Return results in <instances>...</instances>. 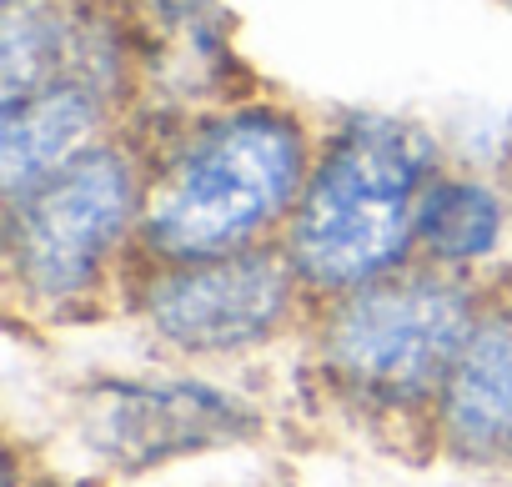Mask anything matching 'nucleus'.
Wrapping results in <instances>:
<instances>
[{
  "mask_svg": "<svg viewBox=\"0 0 512 487\" xmlns=\"http://www.w3.org/2000/svg\"><path fill=\"white\" fill-rule=\"evenodd\" d=\"M76 61H81V31L61 6H51V0H11L6 36H0L6 101H21L66 76H86V71H71Z\"/></svg>",
  "mask_w": 512,
  "mask_h": 487,
  "instance_id": "10",
  "label": "nucleus"
},
{
  "mask_svg": "<svg viewBox=\"0 0 512 487\" xmlns=\"http://www.w3.org/2000/svg\"><path fill=\"white\" fill-rule=\"evenodd\" d=\"M106 86L96 76H66L51 81L21 101H6L0 116V181L6 196H26L36 181L91 151V136L101 126V96Z\"/></svg>",
  "mask_w": 512,
  "mask_h": 487,
  "instance_id": "8",
  "label": "nucleus"
},
{
  "mask_svg": "<svg viewBox=\"0 0 512 487\" xmlns=\"http://www.w3.org/2000/svg\"><path fill=\"white\" fill-rule=\"evenodd\" d=\"M251 427L256 412L206 382H106L81 407L86 442L126 472L236 442Z\"/></svg>",
  "mask_w": 512,
  "mask_h": 487,
  "instance_id": "6",
  "label": "nucleus"
},
{
  "mask_svg": "<svg viewBox=\"0 0 512 487\" xmlns=\"http://www.w3.org/2000/svg\"><path fill=\"white\" fill-rule=\"evenodd\" d=\"M141 186L126 156L91 146L11 206V267L36 302H76L96 287L131 221Z\"/></svg>",
  "mask_w": 512,
  "mask_h": 487,
  "instance_id": "4",
  "label": "nucleus"
},
{
  "mask_svg": "<svg viewBox=\"0 0 512 487\" xmlns=\"http://www.w3.org/2000/svg\"><path fill=\"white\" fill-rule=\"evenodd\" d=\"M432 146L407 121H352L312 166L292 211L287 257L307 287L357 292L392 277L417 241V206L432 186Z\"/></svg>",
  "mask_w": 512,
  "mask_h": 487,
  "instance_id": "2",
  "label": "nucleus"
},
{
  "mask_svg": "<svg viewBox=\"0 0 512 487\" xmlns=\"http://www.w3.org/2000/svg\"><path fill=\"white\" fill-rule=\"evenodd\" d=\"M297 282L292 257L251 247L206 262H171V272H161L146 292V322L181 352H241L287 322Z\"/></svg>",
  "mask_w": 512,
  "mask_h": 487,
  "instance_id": "5",
  "label": "nucleus"
},
{
  "mask_svg": "<svg viewBox=\"0 0 512 487\" xmlns=\"http://www.w3.org/2000/svg\"><path fill=\"white\" fill-rule=\"evenodd\" d=\"M307 136L292 116L241 106L196 126L161 166L141 206V236L161 262L246 252L307 186Z\"/></svg>",
  "mask_w": 512,
  "mask_h": 487,
  "instance_id": "1",
  "label": "nucleus"
},
{
  "mask_svg": "<svg viewBox=\"0 0 512 487\" xmlns=\"http://www.w3.org/2000/svg\"><path fill=\"white\" fill-rule=\"evenodd\" d=\"M502 196L487 181H467V176H442L422 191L417 206V247L437 262V267H462V262H482L497 252L502 241Z\"/></svg>",
  "mask_w": 512,
  "mask_h": 487,
  "instance_id": "9",
  "label": "nucleus"
},
{
  "mask_svg": "<svg viewBox=\"0 0 512 487\" xmlns=\"http://www.w3.org/2000/svg\"><path fill=\"white\" fill-rule=\"evenodd\" d=\"M472 322V297L447 277H377L342 292L322 357L347 392L382 407H407L442 392Z\"/></svg>",
  "mask_w": 512,
  "mask_h": 487,
  "instance_id": "3",
  "label": "nucleus"
},
{
  "mask_svg": "<svg viewBox=\"0 0 512 487\" xmlns=\"http://www.w3.org/2000/svg\"><path fill=\"white\" fill-rule=\"evenodd\" d=\"M437 397L442 432L462 457L512 462V307H492L472 322Z\"/></svg>",
  "mask_w": 512,
  "mask_h": 487,
  "instance_id": "7",
  "label": "nucleus"
}]
</instances>
